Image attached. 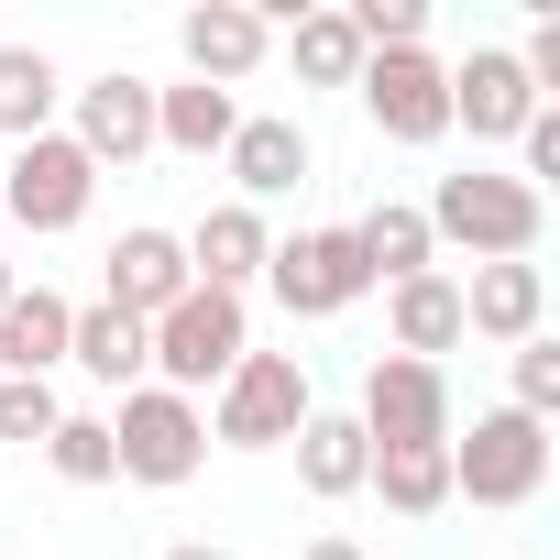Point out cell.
<instances>
[{
    "label": "cell",
    "instance_id": "6da1fadb",
    "mask_svg": "<svg viewBox=\"0 0 560 560\" xmlns=\"http://www.w3.org/2000/svg\"><path fill=\"white\" fill-rule=\"evenodd\" d=\"M418 220H429V242H462L472 264H527L538 231H549V198L527 176H505V165H462V176L429 187Z\"/></svg>",
    "mask_w": 560,
    "mask_h": 560
},
{
    "label": "cell",
    "instance_id": "7a4b0ae2",
    "mask_svg": "<svg viewBox=\"0 0 560 560\" xmlns=\"http://www.w3.org/2000/svg\"><path fill=\"white\" fill-rule=\"evenodd\" d=\"M253 352V308L220 287H187L165 319H143V374L165 396H220V374Z\"/></svg>",
    "mask_w": 560,
    "mask_h": 560
},
{
    "label": "cell",
    "instance_id": "3957f363",
    "mask_svg": "<svg viewBox=\"0 0 560 560\" xmlns=\"http://www.w3.org/2000/svg\"><path fill=\"white\" fill-rule=\"evenodd\" d=\"M308 407H319V396H308V363H298V352H242L198 418H209L220 451H287V440L308 429Z\"/></svg>",
    "mask_w": 560,
    "mask_h": 560
},
{
    "label": "cell",
    "instance_id": "277c9868",
    "mask_svg": "<svg viewBox=\"0 0 560 560\" xmlns=\"http://www.w3.org/2000/svg\"><path fill=\"white\" fill-rule=\"evenodd\" d=\"M89 198H100V165L67 132H34V143H12V165H0V231L56 242V231L89 220Z\"/></svg>",
    "mask_w": 560,
    "mask_h": 560
},
{
    "label": "cell",
    "instance_id": "5b68a950",
    "mask_svg": "<svg viewBox=\"0 0 560 560\" xmlns=\"http://www.w3.org/2000/svg\"><path fill=\"white\" fill-rule=\"evenodd\" d=\"M110 462H121V483H187L198 462H209V418H198V396H165V385H132L121 407H110Z\"/></svg>",
    "mask_w": 560,
    "mask_h": 560
},
{
    "label": "cell",
    "instance_id": "8992f818",
    "mask_svg": "<svg viewBox=\"0 0 560 560\" xmlns=\"http://www.w3.org/2000/svg\"><path fill=\"white\" fill-rule=\"evenodd\" d=\"M264 287H275V308H287V319H341V308H363V298H374V275H363L352 220H330V231L275 242V253H264Z\"/></svg>",
    "mask_w": 560,
    "mask_h": 560
},
{
    "label": "cell",
    "instance_id": "52a82bcc",
    "mask_svg": "<svg viewBox=\"0 0 560 560\" xmlns=\"http://www.w3.org/2000/svg\"><path fill=\"white\" fill-rule=\"evenodd\" d=\"M352 418H363L374 451H451V374L440 363H407V352H374Z\"/></svg>",
    "mask_w": 560,
    "mask_h": 560
},
{
    "label": "cell",
    "instance_id": "ba28073f",
    "mask_svg": "<svg viewBox=\"0 0 560 560\" xmlns=\"http://www.w3.org/2000/svg\"><path fill=\"white\" fill-rule=\"evenodd\" d=\"M538 483H549V429H538V418L483 407L472 440H451V494H472V505H527Z\"/></svg>",
    "mask_w": 560,
    "mask_h": 560
},
{
    "label": "cell",
    "instance_id": "9c48e42d",
    "mask_svg": "<svg viewBox=\"0 0 560 560\" xmlns=\"http://www.w3.org/2000/svg\"><path fill=\"white\" fill-rule=\"evenodd\" d=\"M352 100H363V121H374L385 143H440V132H451V67H440L429 45H407V56H363Z\"/></svg>",
    "mask_w": 560,
    "mask_h": 560
},
{
    "label": "cell",
    "instance_id": "30bf717a",
    "mask_svg": "<svg viewBox=\"0 0 560 560\" xmlns=\"http://www.w3.org/2000/svg\"><path fill=\"white\" fill-rule=\"evenodd\" d=\"M187 287H198V275H187V242H176V231H154V220H132V231L100 253V298H110L121 319H165Z\"/></svg>",
    "mask_w": 560,
    "mask_h": 560
},
{
    "label": "cell",
    "instance_id": "8fae6325",
    "mask_svg": "<svg viewBox=\"0 0 560 560\" xmlns=\"http://www.w3.org/2000/svg\"><path fill=\"white\" fill-rule=\"evenodd\" d=\"M527 110H538V89H527L516 45H472V56L451 67V132H472V143H516Z\"/></svg>",
    "mask_w": 560,
    "mask_h": 560
},
{
    "label": "cell",
    "instance_id": "7c38bea8",
    "mask_svg": "<svg viewBox=\"0 0 560 560\" xmlns=\"http://www.w3.org/2000/svg\"><path fill=\"white\" fill-rule=\"evenodd\" d=\"M100 176L110 165H143L154 154V78H132V67H110V78H89L78 89V132H67Z\"/></svg>",
    "mask_w": 560,
    "mask_h": 560
},
{
    "label": "cell",
    "instance_id": "4fadbf2b",
    "mask_svg": "<svg viewBox=\"0 0 560 560\" xmlns=\"http://www.w3.org/2000/svg\"><path fill=\"white\" fill-rule=\"evenodd\" d=\"M176 56H187L198 89H242V78L275 56V23L253 12V0H198V12L176 23Z\"/></svg>",
    "mask_w": 560,
    "mask_h": 560
},
{
    "label": "cell",
    "instance_id": "5bb4252c",
    "mask_svg": "<svg viewBox=\"0 0 560 560\" xmlns=\"http://www.w3.org/2000/svg\"><path fill=\"white\" fill-rule=\"evenodd\" d=\"M220 165H231V198H242V209L298 198V187H308V132H298L287 110H242V132L220 143Z\"/></svg>",
    "mask_w": 560,
    "mask_h": 560
},
{
    "label": "cell",
    "instance_id": "9a60e30c",
    "mask_svg": "<svg viewBox=\"0 0 560 560\" xmlns=\"http://www.w3.org/2000/svg\"><path fill=\"white\" fill-rule=\"evenodd\" d=\"M549 319V275L538 264H472V287H462V341H538Z\"/></svg>",
    "mask_w": 560,
    "mask_h": 560
},
{
    "label": "cell",
    "instance_id": "2e32d148",
    "mask_svg": "<svg viewBox=\"0 0 560 560\" xmlns=\"http://www.w3.org/2000/svg\"><path fill=\"white\" fill-rule=\"evenodd\" d=\"M187 242V275L198 287H220V298H242L253 275H264V253H275V231H264V209H242V198H220L198 231H176Z\"/></svg>",
    "mask_w": 560,
    "mask_h": 560
},
{
    "label": "cell",
    "instance_id": "e0dca14e",
    "mask_svg": "<svg viewBox=\"0 0 560 560\" xmlns=\"http://www.w3.org/2000/svg\"><path fill=\"white\" fill-rule=\"evenodd\" d=\"M287 451H298V483H308L319 505L363 494V472H374V440H363V418H352V407H308V429H298Z\"/></svg>",
    "mask_w": 560,
    "mask_h": 560
},
{
    "label": "cell",
    "instance_id": "ac0fdd59",
    "mask_svg": "<svg viewBox=\"0 0 560 560\" xmlns=\"http://www.w3.org/2000/svg\"><path fill=\"white\" fill-rule=\"evenodd\" d=\"M67 330H78V308L56 298V287H12V308H0V374H56L67 363Z\"/></svg>",
    "mask_w": 560,
    "mask_h": 560
},
{
    "label": "cell",
    "instance_id": "d6986e66",
    "mask_svg": "<svg viewBox=\"0 0 560 560\" xmlns=\"http://www.w3.org/2000/svg\"><path fill=\"white\" fill-rule=\"evenodd\" d=\"M385 330H396L407 363L462 352V287H451V275H407V287H385Z\"/></svg>",
    "mask_w": 560,
    "mask_h": 560
},
{
    "label": "cell",
    "instance_id": "ffe728a7",
    "mask_svg": "<svg viewBox=\"0 0 560 560\" xmlns=\"http://www.w3.org/2000/svg\"><path fill=\"white\" fill-rule=\"evenodd\" d=\"M275 34H287L298 89H352V78H363V34H352V12H341V0H319V12H287Z\"/></svg>",
    "mask_w": 560,
    "mask_h": 560
},
{
    "label": "cell",
    "instance_id": "44dd1931",
    "mask_svg": "<svg viewBox=\"0 0 560 560\" xmlns=\"http://www.w3.org/2000/svg\"><path fill=\"white\" fill-rule=\"evenodd\" d=\"M242 132V100L231 89H198V78H176V89H154V143L165 154H187V165H209L220 143Z\"/></svg>",
    "mask_w": 560,
    "mask_h": 560
},
{
    "label": "cell",
    "instance_id": "7402d4cb",
    "mask_svg": "<svg viewBox=\"0 0 560 560\" xmlns=\"http://www.w3.org/2000/svg\"><path fill=\"white\" fill-rule=\"evenodd\" d=\"M352 242H363V275H374V287H407V275H440V242H429V220H418L407 198H374V209L352 220Z\"/></svg>",
    "mask_w": 560,
    "mask_h": 560
},
{
    "label": "cell",
    "instance_id": "603a6c76",
    "mask_svg": "<svg viewBox=\"0 0 560 560\" xmlns=\"http://www.w3.org/2000/svg\"><path fill=\"white\" fill-rule=\"evenodd\" d=\"M67 363H78L89 385H121V396H132V385H143V319H121L110 298H100V308H78V330H67Z\"/></svg>",
    "mask_w": 560,
    "mask_h": 560
},
{
    "label": "cell",
    "instance_id": "cb8c5ba5",
    "mask_svg": "<svg viewBox=\"0 0 560 560\" xmlns=\"http://www.w3.org/2000/svg\"><path fill=\"white\" fill-rule=\"evenodd\" d=\"M56 100H67V78H56L45 45H0V132H12V143L56 132Z\"/></svg>",
    "mask_w": 560,
    "mask_h": 560
},
{
    "label": "cell",
    "instance_id": "d4e9b609",
    "mask_svg": "<svg viewBox=\"0 0 560 560\" xmlns=\"http://www.w3.org/2000/svg\"><path fill=\"white\" fill-rule=\"evenodd\" d=\"M363 494H385V516H440L451 505V451H374Z\"/></svg>",
    "mask_w": 560,
    "mask_h": 560
},
{
    "label": "cell",
    "instance_id": "484cf974",
    "mask_svg": "<svg viewBox=\"0 0 560 560\" xmlns=\"http://www.w3.org/2000/svg\"><path fill=\"white\" fill-rule=\"evenodd\" d=\"M505 385H516L505 407L549 429V418H560V341H549V330H538V341H516V352H505Z\"/></svg>",
    "mask_w": 560,
    "mask_h": 560
},
{
    "label": "cell",
    "instance_id": "4316f807",
    "mask_svg": "<svg viewBox=\"0 0 560 560\" xmlns=\"http://www.w3.org/2000/svg\"><path fill=\"white\" fill-rule=\"evenodd\" d=\"M45 462H56L67 483H121V462H110V418H56Z\"/></svg>",
    "mask_w": 560,
    "mask_h": 560
},
{
    "label": "cell",
    "instance_id": "83f0119b",
    "mask_svg": "<svg viewBox=\"0 0 560 560\" xmlns=\"http://www.w3.org/2000/svg\"><path fill=\"white\" fill-rule=\"evenodd\" d=\"M56 385H34V374H0V440H23V451H45L56 440Z\"/></svg>",
    "mask_w": 560,
    "mask_h": 560
},
{
    "label": "cell",
    "instance_id": "f1b7e54d",
    "mask_svg": "<svg viewBox=\"0 0 560 560\" xmlns=\"http://www.w3.org/2000/svg\"><path fill=\"white\" fill-rule=\"evenodd\" d=\"M505 176H527V187L549 198V176H560V100H538V110H527V132H516V165H505Z\"/></svg>",
    "mask_w": 560,
    "mask_h": 560
},
{
    "label": "cell",
    "instance_id": "f546056e",
    "mask_svg": "<svg viewBox=\"0 0 560 560\" xmlns=\"http://www.w3.org/2000/svg\"><path fill=\"white\" fill-rule=\"evenodd\" d=\"M298 560H363V538H341V527H330V538H308Z\"/></svg>",
    "mask_w": 560,
    "mask_h": 560
},
{
    "label": "cell",
    "instance_id": "4dcf8cb0",
    "mask_svg": "<svg viewBox=\"0 0 560 560\" xmlns=\"http://www.w3.org/2000/svg\"><path fill=\"white\" fill-rule=\"evenodd\" d=\"M165 560H231V549H220V538H176Z\"/></svg>",
    "mask_w": 560,
    "mask_h": 560
},
{
    "label": "cell",
    "instance_id": "1f68e13d",
    "mask_svg": "<svg viewBox=\"0 0 560 560\" xmlns=\"http://www.w3.org/2000/svg\"><path fill=\"white\" fill-rule=\"evenodd\" d=\"M12 287H23V275H12V264H0V308H12Z\"/></svg>",
    "mask_w": 560,
    "mask_h": 560
}]
</instances>
